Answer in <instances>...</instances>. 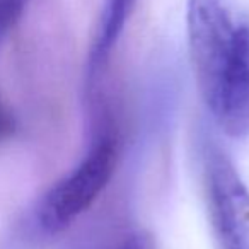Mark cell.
<instances>
[{"label":"cell","mask_w":249,"mask_h":249,"mask_svg":"<svg viewBox=\"0 0 249 249\" xmlns=\"http://www.w3.org/2000/svg\"><path fill=\"white\" fill-rule=\"evenodd\" d=\"M188 53L198 92L218 128L249 137V12L234 0H188Z\"/></svg>","instance_id":"1"},{"label":"cell","mask_w":249,"mask_h":249,"mask_svg":"<svg viewBox=\"0 0 249 249\" xmlns=\"http://www.w3.org/2000/svg\"><path fill=\"white\" fill-rule=\"evenodd\" d=\"M116 157L114 140L103 137L67 176L29 208L18 225V237L12 239L26 246L65 232L106 190L114 174Z\"/></svg>","instance_id":"2"},{"label":"cell","mask_w":249,"mask_h":249,"mask_svg":"<svg viewBox=\"0 0 249 249\" xmlns=\"http://www.w3.org/2000/svg\"><path fill=\"white\" fill-rule=\"evenodd\" d=\"M201 190L213 249H249V188L215 143L201 152Z\"/></svg>","instance_id":"3"},{"label":"cell","mask_w":249,"mask_h":249,"mask_svg":"<svg viewBox=\"0 0 249 249\" xmlns=\"http://www.w3.org/2000/svg\"><path fill=\"white\" fill-rule=\"evenodd\" d=\"M139 0H106L103 14H101L99 28L94 39L92 52L89 58V75L94 77L96 72L107 62L111 52L116 46L120 36L123 35L124 26L130 21Z\"/></svg>","instance_id":"4"},{"label":"cell","mask_w":249,"mask_h":249,"mask_svg":"<svg viewBox=\"0 0 249 249\" xmlns=\"http://www.w3.org/2000/svg\"><path fill=\"white\" fill-rule=\"evenodd\" d=\"M29 0H0V45L22 18Z\"/></svg>","instance_id":"5"},{"label":"cell","mask_w":249,"mask_h":249,"mask_svg":"<svg viewBox=\"0 0 249 249\" xmlns=\"http://www.w3.org/2000/svg\"><path fill=\"white\" fill-rule=\"evenodd\" d=\"M109 249H156L154 239L143 231H133L124 234L120 241Z\"/></svg>","instance_id":"6"},{"label":"cell","mask_w":249,"mask_h":249,"mask_svg":"<svg viewBox=\"0 0 249 249\" xmlns=\"http://www.w3.org/2000/svg\"><path fill=\"white\" fill-rule=\"evenodd\" d=\"M16 132V116L5 101L0 99V142L11 139Z\"/></svg>","instance_id":"7"}]
</instances>
